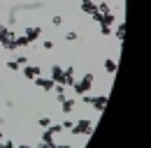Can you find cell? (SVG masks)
I'll list each match as a JSON object with an SVG mask.
<instances>
[{
    "label": "cell",
    "instance_id": "6da1fadb",
    "mask_svg": "<svg viewBox=\"0 0 151 148\" xmlns=\"http://www.w3.org/2000/svg\"><path fill=\"white\" fill-rule=\"evenodd\" d=\"M93 81H95V76H93V72H86L79 81H75L72 83V90L77 92V95H86V92L91 90V86H93Z\"/></svg>",
    "mask_w": 151,
    "mask_h": 148
},
{
    "label": "cell",
    "instance_id": "7a4b0ae2",
    "mask_svg": "<svg viewBox=\"0 0 151 148\" xmlns=\"http://www.w3.org/2000/svg\"><path fill=\"white\" fill-rule=\"evenodd\" d=\"M70 132H72V134H81V137H88V134L93 132V120H91V118H79L75 125L70 127Z\"/></svg>",
    "mask_w": 151,
    "mask_h": 148
},
{
    "label": "cell",
    "instance_id": "3957f363",
    "mask_svg": "<svg viewBox=\"0 0 151 148\" xmlns=\"http://www.w3.org/2000/svg\"><path fill=\"white\" fill-rule=\"evenodd\" d=\"M107 102H109V97L102 92V95H93V100H91V107H93L98 113H102L105 111V107H107Z\"/></svg>",
    "mask_w": 151,
    "mask_h": 148
},
{
    "label": "cell",
    "instance_id": "277c9868",
    "mask_svg": "<svg viewBox=\"0 0 151 148\" xmlns=\"http://www.w3.org/2000/svg\"><path fill=\"white\" fill-rule=\"evenodd\" d=\"M40 35H42V28H40V26H28V28L23 30V37H26L30 44H35L40 39Z\"/></svg>",
    "mask_w": 151,
    "mask_h": 148
},
{
    "label": "cell",
    "instance_id": "5b68a950",
    "mask_svg": "<svg viewBox=\"0 0 151 148\" xmlns=\"http://www.w3.org/2000/svg\"><path fill=\"white\" fill-rule=\"evenodd\" d=\"M21 72H23L26 79H30V81H33L35 76H42V67H40V65H23V67H21Z\"/></svg>",
    "mask_w": 151,
    "mask_h": 148
},
{
    "label": "cell",
    "instance_id": "8992f818",
    "mask_svg": "<svg viewBox=\"0 0 151 148\" xmlns=\"http://www.w3.org/2000/svg\"><path fill=\"white\" fill-rule=\"evenodd\" d=\"M33 81H35V86H37L40 90H44V92H51V90H54V86H56L51 79H44V76H35Z\"/></svg>",
    "mask_w": 151,
    "mask_h": 148
},
{
    "label": "cell",
    "instance_id": "52a82bcc",
    "mask_svg": "<svg viewBox=\"0 0 151 148\" xmlns=\"http://www.w3.org/2000/svg\"><path fill=\"white\" fill-rule=\"evenodd\" d=\"M77 79H75V67L70 65V67H63V86L68 88V86H72Z\"/></svg>",
    "mask_w": 151,
    "mask_h": 148
},
{
    "label": "cell",
    "instance_id": "ba28073f",
    "mask_svg": "<svg viewBox=\"0 0 151 148\" xmlns=\"http://www.w3.org/2000/svg\"><path fill=\"white\" fill-rule=\"evenodd\" d=\"M75 107H77V100H75V97H65V100L60 102V111H63V113H72Z\"/></svg>",
    "mask_w": 151,
    "mask_h": 148
},
{
    "label": "cell",
    "instance_id": "9c48e42d",
    "mask_svg": "<svg viewBox=\"0 0 151 148\" xmlns=\"http://www.w3.org/2000/svg\"><path fill=\"white\" fill-rule=\"evenodd\" d=\"M79 9H81L84 14H88V16H91L93 12H98V9H95V2H93V0H81V2H79Z\"/></svg>",
    "mask_w": 151,
    "mask_h": 148
},
{
    "label": "cell",
    "instance_id": "30bf717a",
    "mask_svg": "<svg viewBox=\"0 0 151 148\" xmlns=\"http://www.w3.org/2000/svg\"><path fill=\"white\" fill-rule=\"evenodd\" d=\"M54 83H63V67L60 65H51V76H49Z\"/></svg>",
    "mask_w": 151,
    "mask_h": 148
},
{
    "label": "cell",
    "instance_id": "8fae6325",
    "mask_svg": "<svg viewBox=\"0 0 151 148\" xmlns=\"http://www.w3.org/2000/svg\"><path fill=\"white\" fill-rule=\"evenodd\" d=\"M114 23H116L114 12H107V14H102V16H100V23H98V26H109V28H112Z\"/></svg>",
    "mask_w": 151,
    "mask_h": 148
},
{
    "label": "cell",
    "instance_id": "7c38bea8",
    "mask_svg": "<svg viewBox=\"0 0 151 148\" xmlns=\"http://www.w3.org/2000/svg\"><path fill=\"white\" fill-rule=\"evenodd\" d=\"M102 67H105V72L112 76L116 72V58H105V63H102Z\"/></svg>",
    "mask_w": 151,
    "mask_h": 148
},
{
    "label": "cell",
    "instance_id": "4fadbf2b",
    "mask_svg": "<svg viewBox=\"0 0 151 148\" xmlns=\"http://www.w3.org/2000/svg\"><path fill=\"white\" fill-rule=\"evenodd\" d=\"M14 44H17V49H26V46H30V42H28L23 35H17V37H14Z\"/></svg>",
    "mask_w": 151,
    "mask_h": 148
},
{
    "label": "cell",
    "instance_id": "5bb4252c",
    "mask_svg": "<svg viewBox=\"0 0 151 148\" xmlns=\"http://www.w3.org/2000/svg\"><path fill=\"white\" fill-rule=\"evenodd\" d=\"M51 123H54V120H51L49 116H40V118H37V125H40V127H49Z\"/></svg>",
    "mask_w": 151,
    "mask_h": 148
},
{
    "label": "cell",
    "instance_id": "9a60e30c",
    "mask_svg": "<svg viewBox=\"0 0 151 148\" xmlns=\"http://www.w3.org/2000/svg\"><path fill=\"white\" fill-rule=\"evenodd\" d=\"M42 141H44V144H51V141H54V134H51L47 127H44V132H42Z\"/></svg>",
    "mask_w": 151,
    "mask_h": 148
},
{
    "label": "cell",
    "instance_id": "2e32d148",
    "mask_svg": "<svg viewBox=\"0 0 151 148\" xmlns=\"http://www.w3.org/2000/svg\"><path fill=\"white\" fill-rule=\"evenodd\" d=\"M123 33H126V23H119V26H116V39H119V42L123 39Z\"/></svg>",
    "mask_w": 151,
    "mask_h": 148
},
{
    "label": "cell",
    "instance_id": "e0dca14e",
    "mask_svg": "<svg viewBox=\"0 0 151 148\" xmlns=\"http://www.w3.org/2000/svg\"><path fill=\"white\" fill-rule=\"evenodd\" d=\"M7 70H12V72H21V65L17 60H7Z\"/></svg>",
    "mask_w": 151,
    "mask_h": 148
},
{
    "label": "cell",
    "instance_id": "ac0fdd59",
    "mask_svg": "<svg viewBox=\"0 0 151 148\" xmlns=\"http://www.w3.org/2000/svg\"><path fill=\"white\" fill-rule=\"evenodd\" d=\"M100 35H102V37H109V35H112V28H109V26H100Z\"/></svg>",
    "mask_w": 151,
    "mask_h": 148
},
{
    "label": "cell",
    "instance_id": "d6986e66",
    "mask_svg": "<svg viewBox=\"0 0 151 148\" xmlns=\"http://www.w3.org/2000/svg\"><path fill=\"white\" fill-rule=\"evenodd\" d=\"M77 37H79V35H77L75 30H70V33H65V39H68V42H77Z\"/></svg>",
    "mask_w": 151,
    "mask_h": 148
},
{
    "label": "cell",
    "instance_id": "ffe728a7",
    "mask_svg": "<svg viewBox=\"0 0 151 148\" xmlns=\"http://www.w3.org/2000/svg\"><path fill=\"white\" fill-rule=\"evenodd\" d=\"M42 49H44V51H51V49H54V42H51V39L42 42Z\"/></svg>",
    "mask_w": 151,
    "mask_h": 148
},
{
    "label": "cell",
    "instance_id": "44dd1931",
    "mask_svg": "<svg viewBox=\"0 0 151 148\" xmlns=\"http://www.w3.org/2000/svg\"><path fill=\"white\" fill-rule=\"evenodd\" d=\"M51 23H54V26H60V23H63V16H60V14L51 16Z\"/></svg>",
    "mask_w": 151,
    "mask_h": 148
},
{
    "label": "cell",
    "instance_id": "7402d4cb",
    "mask_svg": "<svg viewBox=\"0 0 151 148\" xmlns=\"http://www.w3.org/2000/svg\"><path fill=\"white\" fill-rule=\"evenodd\" d=\"M17 63L23 67V65H28V58H26V56H17Z\"/></svg>",
    "mask_w": 151,
    "mask_h": 148
},
{
    "label": "cell",
    "instance_id": "603a6c76",
    "mask_svg": "<svg viewBox=\"0 0 151 148\" xmlns=\"http://www.w3.org/2000/svg\"><path fill=\"white\" fill-rule=\"evenodd\" d=\"M56 148H75V146H70V144H60V146H58L56 144Z\"/></svg>",
    "mask_w": 151,
    "mask_h": 148
},
{
    "label": "cell",
    "instance_id": "cb8c5ba5",
    "mask_svg": "<svg viewBox=\"0 0 151 148\" xmlns=\"http://www.w3.org/2000/svg\"><path fill=\"white\" fill-rule=\"evenodd\" d=\"M14 148H33V146H28V144H21V146H14Z\"/></svg>",
    "mask_w": 151,
    "mask_h": 148
},
{
    "label": "cell",
    "instance_id": "d4e9b609",
    "mask_svg": "<svg viewBox=\"0 0 151 148\" xmlns=\"http://www.w3.org/2000/svg\"><path fill=\"white\" fill-rule=\"evenodd\" d=\"M0 148H7V144H5V141H0Z\"/></svg>",
    "mask_w": 151,
    "mask_h": 148
},
{
    "label": "cell",
    "instance_id": "484cf974",
    "mask_svg": "<svg viewBox=\"0 0 151 148\" xmlns=\"http://www.w3.org/2000/svg\"><path fill=\"white\" fill-rule=\"evenodd\" d=\"M2 137H5V134H2V132H0V141H2Z\"/></svg>",
    "mask_w": 151,
    "mask_h": 148
}]
</instances>
